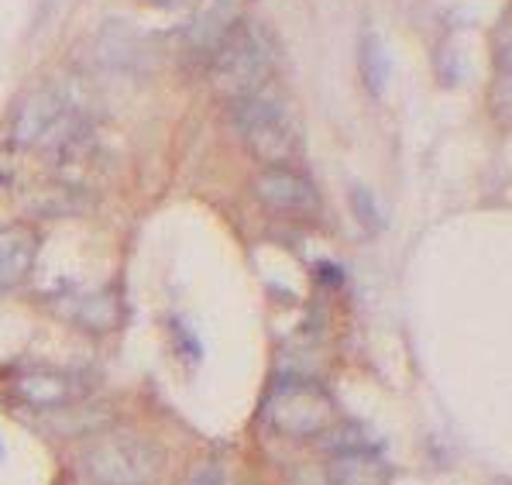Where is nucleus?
Returning <instances> with one entry per match:
<instances>
[{
	"label": "nucleus",
	"instance_id": "1",
	"mask_svg": "<svg viewBox=\"0 0 512 485\" xmlns=\"http://www.w3.org/2000/svg\"><path fill=\"white\" fill-rule=\"evenodd\" d=\"M86 93L66 76L31 86L11 114V145L25 152L66 155L86 138Z\"/></svg>",
	"mask_w": 512,
	"mask_h": 485
},
{
	"label": "nucleus",
	"instance_id": "2",
	"mask_svg": "<svg viewBox=\"0 0 512 485\" xmlns=\"http://www.w3.org/2000/svg\"><path fill=\"white\" fill-rule=\"evenodd\" d=\"M207 80L217 97L238 100L272 86L275 76V38L258 21H241L224 42L207 56Z\"/></svg>",
	"mask_w": 512,
	"mask_h": 485
},
{
	"label": "nucleus",
	"instance_id": "3",
	"mask_svg": "<svg viewBox=\"0 0 512 485\" xmlns=\"http://www.w3.org/2000/svg\"><path fill=\"white\" fill-rule=\"evenodd\" d=\"M234 131L251 155L265 166H293L299 155V128L289 111V100L282 90L265 86L231 107Z\"/></svg>",
	"mask_w": 512,
	"mask_h": 485
},
{
	"label": "nucleus",
	"instance_id": "4",
	"mask_svg": "<svg viewBox=\"0 0 512 485\" xmlns=\"http://www.w3.org/2000/svg\"><path fill=\"white\" fill-rule=\"evenodd\" d=\"M265 420L279 437L289 441H313L324 437L337 424V403L320 382L296 375V379L275 382L265 400Z\"/></svg>",
	"mask_w": 512,
	"mask_h": 485
},
{
	"label": "nucleus",
	"instance_id": "5",
	"mask_svg": "<svg viewBox=\"0 0 512 485\" xmlns=\"http://www.w3.org/2000/svg\"><path fill=\"white\" fill-rule=\"evenodd\" d=\"M83 472L97 485H152L162 472V451L131 430H104L83 448Z\"/></svg>",
	"mask_w": 512,
	"mask_h": 485
},
{
	"label": "nucleus",
	"instance_id": "6",
	"mask_svg": "<svg viewBox=\"0 0 512 485\" xmlns=\"http://www.w3.org/2000/svg\"><path fill=\"white\" fill-rule=\"evenodd\" d=\"M93 379H86V372H69V369H49V365H35V369L14 372L7 382V396L18 406L28 410H62L90 396Z\"/></svg>",
	"mask_w": 512,
	"mask_h": 485
},
{
	"label": "nucleus",
	"instance_id": "7",
	"mask_svg": "<svg viewBox=\"0 0 512 485\" xmlns=\"http://www.w3.org/2000/svg\"><path fill=\"white\" fill-rule=\"evenodd\" d=\"M255 197L275 214L289 217H313L320 210V193L310 176L293 166H265L251 183Z\"/></svg>",
	"mask_w": 512,
	"mask_h": 485
},
{
	"label": "nucleus",
	"instance_id": "8",
	"mask_svg": "<svg viewBox=\"0 0 512 485\" xmlns=\"http://www.w3.org/2000/svg\"><path fill=\"white\" fill-rule=\"evenodd\" d=\"M241 21H248V0H196L183 28V45L210 56Z\"/></svg>",
	"mask_w": 512,
	"mask_h": 485
},
{
	"label": "nucleus",
	"instance_id": "9",
	"mask_svg": "<svg viewBox=\"0 0 512 485\" xmlns=\"http://www.w3.org/2000/svg\"><path fill=\"white\" fill-rule=\"evenodd\" d=\"M38 262V231L31 224L0 228V293H11L31 276Z\"/></svg>",
	"mask_w": 512,
	"mask_h": 485
},
{
	"label": "nucleus",
	"instance_id": "10",
	"mask_svg": "<svg viewBox=\"0 0 512 485\" xmlns=\"http://www.w3.org/2000/svg\"><path fill=\"white\" fill-rule=\"evenodd\" d=\"M327 485H389V468L358 441L341 444L327 461Z\"/></svg>",
	"mask_w": 512,
	"mask_h": 485
},
{
	"label": "nucleus",
	"instance_id": "11",
	"mask_svg": "<svg viewBox=\"0 0 512 485\" xmlns=\"http://www.w3.org/2000/svg\"><path fill=\"white\" fill-rule=\"evenodd\" d=\"M76 324L90 327V331H107V327L117 324V300L110 293H90L80 296V300L69 307Z\"/></svg>",
	"mask_w": 512,
	"mask_h": 485
},
{
	"label": "nucleus",
	"instance_id": "12",
	"mask_svg": "<svg viewBox=\"0 0 512 485\" xmlns=\"http://www.w3.org/2000/svg\"><path fill=\"white\" fill-rule=\"evenodd\" d=\"M361 73H365L372 93L382 90V80H385V73H389V62H385L382 45H378L375 35H368L365 42H361Z\"/></svg>",
	"mask_w": 512,
	"mask_h": 485
},
{
	"label": "nucleus",
	"instance_id": "13",
	"mask_svg": "<svg viewBox=\"0 0 512 485\" xmlns=\"http://www.w3.org/2000/svg\"><path fill=\"white\" fill-rule=\"evenodd\" d=\"M495 59H499V69H502V90H495V107H506L512 104V25L506 28V35H502Z\"/></svg>",
	"mask_w": 512,
	"mask_h": 485
},
{
	"label": "nucleus",
	"instance_id": "14",
	"mask_svg": "<svg viewBox=\"0 0 512 485\" xmlns=\"http://www.w3.org/2000/svg\"><path fill=\"white\" fill-rule=\"evenodd\" d=\"M354 207H358V217H365V221H372V228H378V214L372 207V197H368V190H354Z\"/></svg>",
	"mask_w": 512,
	"mask_h": 485
},
{
	"label": "nucleus",
	"instance_id": "15",
	"mask_svg": "<svg viewBox=\"0 0 512 485\" xmlns=\"http://www.w3.org/2000/svg\"><path fill=\"white\" fill-rule=\"evenodd\" d=\"M141 4H148V7H159V11H176V7H183L186 0H141Z\"/></svg>",
	"mask_w": 512,
	"mask_h": 485
}]
</instances>
